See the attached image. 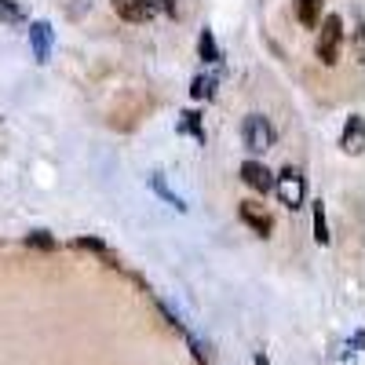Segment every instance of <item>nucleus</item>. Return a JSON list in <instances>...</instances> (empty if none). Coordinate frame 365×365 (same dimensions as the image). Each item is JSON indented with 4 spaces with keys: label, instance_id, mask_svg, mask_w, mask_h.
Returning a JSON list of instances; mask_svg holds the SVG:
<instances>
[{
    "label": "nucleus",
    "instance_id": "1",
    "mask_svg": "<svg viewBox=\"0 0 365 365\" xmlns=\"http://www.w3.org/2000/svg\"><path fill=\"white\" fill-rule=\"evenodd\" d=\"M318 26H322V34H318L314 51L322 58V66H336L340 63V44H344V19L325 15V22H318Z\"/></svg>",
    "mask_w": 365,
    "mask_h": 365
},
{
    "label": "nucleus",
    "instance_id": "2",
    "mask_svg": "<svg viewBox=\"0 0 365 365\" xmlns=\"http://www.w3.org/2000/svg\"><path fill=\"white\" fill-rule=\"evenodd\" d=\"M241 139H245V150H252V154H263V150H270V143H274L270 120H267L263 113H249L245 125H241Z\"/></svg>",
    "mask_w": 365,
    "mask_h": 365
},
{
    "label": "nucleus",
    "instance_id": "3",
    "mask_svg": "<svg viewBox=\"0 0 365 365\" xmlns=\"http://www.w3.org/2000/svg\"><path fill=\"white\" fill-rule=\"evenodd\" d=\"M274 190H278L282 205L299 208V205H303V194H307V182H303V172H299V168H285L278 179H274Z\"/></svg>",
    "mask_w": 365,
    "mask_h": 365
},
{
    "label": "nucleus",
    "instance_id": "4",
    "mask_svg": "<svg viewBox=\"0 0 365 365\" xmlns=\"http://www.w3.org/2000/svg\"><path fill=\"white\" fill-rule=\"evenodd\" d=\"M113 11L125 19V22H150L158 11L154 0H113Z\"/></svg>",
    "mask_w": 365,
    "mask_h": 365
},
{
    "label": "nucleus",
    "instance_id": "5",
    "mask_svg": "<svg viewBox=\"0 0 365 365\" xmlns=\"http://www.w3.org/2000/svg\"><path fill=\"white\" fill-rule=\"evenodd\" d=\"M241 179H245V187H252L256 194L274 190V175H270V168L259 165V161H245V165H241Z\"/></svg>",
    "mask_w": 365,
    "mask_h": 365
},
{
    "label": "nucleus",
    "instance_id": "6",
    "mask_svg": "<svg viewBox=\"0 0 365 365\" xmlns=\"http://www.w3.org/2000/svg\"><path fill=\"white\" fill-rule=\"evenodd\" d=\"M51 41H55V34H51L48 22H29V44H34L37 63H48L51 58Z\"/></svg>",
    "mask_w": 365,
    "mask_h": 365
},
{
    "label": "nucleus",
    "instance_id": "7",
    "mask_svg": "<svg viewBox=\"0 0 365 365\" xmlns=\"http://www.w3.org/2000/svg\"><path fill=\"white\" fill-rule=\"evenodd\" d=\"M344 150L347 154H361V146H365V120H361V113H351V120L344 125Z\"/></svg>",
    "mask_w": 365,
    "mask_h": 365
},
{
    "label": "nucleus",
    "instance_id": "8",
    "mask_svg": "<svg viewBox=\"0 0 365 365\" xmlns=\"http://www.w3.org/2000/svg\"><path fill=\"white\" fill-rule=\"evenodd\" d=\"M241 220H245V223H249V227H252L259 237H267V234H270V216H267V212H259L252 201H245V205H241Z\"/></svg>",
    "mask_w": 365,
    "mask_h": 365
},
{
    "label": "nucleus",
    "instance_id": "9",
    "mask_svg": "<svg viewBox=\"0 0 365 365\" xmlns=\"http://www.w3.org/2000/svg\"><path fill=\"white\" fill-rule=\"evenodd\" d=\"M322 4H325V0H296V19H299V26L314 29V26L322 22Z\"/></svg>",
    "mask_w": 365,
    "mask_h": 365
},
{
    "label": "nucleus",
    "instance_id": "10",
    "mask_svg": "<svg viewBox=\"0 0 365 365\" xmlns=\"http://www.w3.org/2000/svg\"><path fill=\"white\" fill-rule=\"evenodd\" d=\"M194 99H212L216 96V73H201V77H194Z\"/></svg>",
    "mask_w": 365,
    "mask_h": 365
},
{
    "label": "nucleus",
    "instance_id": "11",
    "mask_svg": "<svg viewBox=\"0 0 365 365\" xmlns=\"http://www.w3.org/2000/svg\"><path fill=\"white\" fill-rule=\"evenodd\" d=\"M197 48H201V58H205V63H220V48H216V37H212V29H205V34H201Z\"/></svg>",
    "mask_w": 365,
    "mask_h": 365
},
{
    "label": "nucleus",
    "instance_id": "12",
    "mask_svg": "<svg viewBox=\"0 0 365 365\" xmlns=\"http://www.w3.org/2000/svg\"><path fill=\"white\" fill-rule=\"evenodd\" d=\"M0 22H26V11L15 4V0H0Z\"/></svg>",
    "mask_w": 365,
    "mask_h": 365
},
{
    "label": "nucleus",
    "instance_id": "13",
    "mask_svg": "<svg viewBox=\"0 0 365 365\" xmlns=\"http://www.w3.org/2000/svg\"><path fill=\"white\" fill-rule=\"evenodd\" d=\"M314 241H318V245H329V223H325V212H322V201L314 205Z\"/></svg>",
    "mask_w": 365,
    "mask_h": 365
},
{
    "label": "nucleus",
    "instance_id": "14",
    "mask_svg": "<svg viewBox=\"0 0 365 365\" xmlns=\"http://www.w3.org/2000/svg\"><path fill=\"white\" fill-rule=\"evenodd\" d=\"M150 182H154V190H158V194H161V197H165L168 205H175L179 212H182V208H187V205H182V201H179V197H175V194H172V190L165 187V175H150Z\"/></svg>",
    "mask_w": 365,
    "mask_h": 365
},
{
    "label": "nucleus",
    "instance_id": "15",
    "mask_svg": "<svg viewBox=\"0 0 365 365\" xmlns=\"http://www.w3.org/2000/svg\"><path fill=\"white\" fill-rule=\"evenodd\" d=\"M26 245H34V249H55V237H48V230H34L26 237Z\"/></svg>",
    "mask_w": 365,
    "mask_h": 365
},
{
    "label": "nucleus",
    "instance_id": "16",
    "mask_svg": "<svg viewBox=\"0 0 365 365\" xmlns=\"http://www.w3.org/2000/svg\"><path fill=\"white\" fill-rule=\"evenodd\" d=\"M182 128L194 132L197 139H205V132H201V125H197V113H182Z\"/></svg>",
    "mask_w": 365,
    "mask_h": 365
},
{
    "label": "nucleus",
    "instance_id": "17",
    "mask_svg": "<svg viewBox=\"0 0 365 365\" xmlns=\"http://www.w3.org/2000/svg\"><path fill=\"white\" fill-rule=\"evenodd\" d=\"M161 4H165V11H172V15H175V0H161Z\"/></svg>",
    "mask_w": 365,
    "mask_h": 365
},
{
    "label": "nucleus",
    "instance_id": "18",
    "mask_svg": "<svg viewBox=\"0 0 365 365\" xmlns=\"http://www.w3.org/2000/svg\"><path fill=\"white\" fill-rule=\"evenodd\" d=\"M256 365H270V361H267V354H263V351H259V354H256Z\"/></svg>",
    "mask_w": 365,
    "mask_h": 365
}]
</instances>
